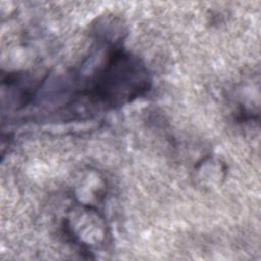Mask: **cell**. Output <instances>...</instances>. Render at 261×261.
<instances>
[{
  "label": "cell",
  "instance_id": "cell-1",
  "mask_svg": "<svg viewBox=\"0 0 261 261\" xmlns=\"http://www.w3.org/2000/svg\"><path fill=\"white\" fill-rule=\"evenodd\" d=\"M151 76L143 61L120 47L111 48L88 84L75 93L90 106L120 107L149 91Z\"/></svg>",
  "mask_w": 261,
  "mask_h": 261
},
{
  "label": "cell",
  "instance_id": "cell-2",
  "mask_svg": "<svg viewBox=\"0 0 261 261\" xmlns=\"http://www.w3.org/2000/svg\"><path fill=\"white\" fill-rule=\"evenodd\" d=\"M73 214L63 221V230L68 240L81 251L91 254L92 248L103 246L108 232L104 217L91 205H81L72 209Z\"/></svg>",
  "mask_w": 261,
  "mask_h": 261
}]
</instances>
